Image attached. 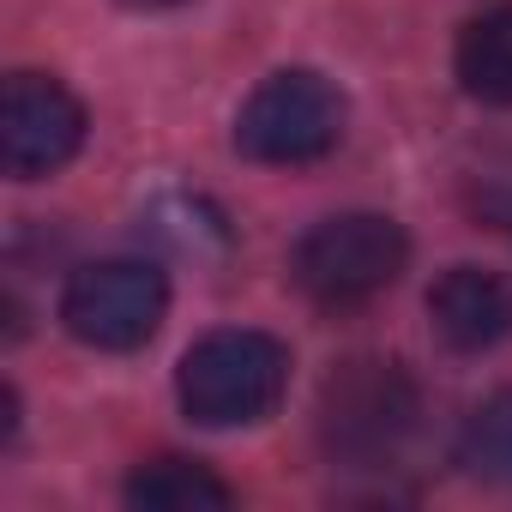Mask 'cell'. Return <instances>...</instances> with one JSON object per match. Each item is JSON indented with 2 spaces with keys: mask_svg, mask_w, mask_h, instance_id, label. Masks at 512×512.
Returning <instances> with one entry per match:
<instances>
[{
  "mask_svg": "<svg viewBox=\"0 0 512 512\" xmlns=\"http://www.w3.org/2000/svg\"><path fill=\"white\" fill-rule=\"evenodd\" d=\"M127 7H145V13H157V7H181V0H127Z\"/></svg>",
  "mask_w": 512,
  "mask_h": 512,
  "instance_id": "11",
  "label": "cell"
},
{
  "mask_svg": "<svg viewBox=\"0 0 512 512\" xmlns=\"http://www.w3.org/2000/svg\"><path fill=\"white\" fill-rule=\"evenodd\" d=\"M338 133H344V97L308 67L272 73L235 115V151L272 169L320 163L338 145Z\"/></svg>",
  "mask_w": 512,
  "mask_h": 512,
  "instance_id": "4",
  "label": "cell"
},
{
  "mask_svg": "<svg viewBox=\"0 0 512 512\" xmlns=\"http://www.w3.org/2000/svg\"><path fill=\"white\" fill-rule=\"evenodd\" d=\"M404 260H410V235L392 217L344 211V217L314 223L296 241V284L320 308H362L398 284Z\"/></svg>",
  "mask_w": 512,
  "mask_h": 512,
  "instance_id": "3",
  "label": "cell"
},
{
  "mask_svg": "<svg viewBox=\"0 0 512 512\" xmlns=\"http://www.w3.org/2000/svg\"><path fill=\"white\" fill-rule=\"evenodd\" d=\"M85 145V103L43 73H13L0 97V163L13 181L55 175Z\"/></svg>",
  "mask_w": 512,
  "mask_h": 512,
  "instance_id": "6",
  "label": "cell"
},
{
  "mask_svg": "<svg viewBox=\"0 0 512 512\" xmlns=\"http://www.w3.org/2000/svg\"><path fill=\"white\" fill-rule=\"evenodd\" d=\"M290 386V350L266 332H211L181 356V410L205 428H241L278 410Z\"/></svg>",
  "mask_w": 512,
  "mask_h": 512,
  "instance_id": "1",
  "label": "cell"
},
{
  "mask_svg": "<svg viewBox=\"0 0 512 512\" xmlns=\"http://www.w3.org/2000/svg\"><path fill=\"white\" fill-rule=\"evenodd\" d=\"M458 464L482 482L512 488V392L482 398L458 428Z\"/></svg>",
  "mask_w": 512,
  "mask_h": 512,
  "instance_id": "10",
  "label": "cell"
},
{
  "mask_svg": "<svg viewBox=\"0 0 512 512\" xmlns=\"http://www.w3.org/2000/svg\"><path fill=\"white\" fill-rule=\"evenodd\" d=\"M229 500V482H217L199 458H151L127 476V506L139 512H217Z\"/></svg>",
  "mask_w": 512,
  "mask_h": 512,
  "instance_id": "8",
  "label": "cell"
},
{
  "mask_svg": "<svg viewBox=\"0 0 512 512\" xmlns=\"http://www.w3.org/2000/svg\"><path fill=\"white\" fill-rule=\"evenodd\" d=\"M428 320L464 356L494 350V344L512 338V284L494 278V272H482V266H452L428 290Z\"/></svg>",
  "mask_w": 512,
  "mask_h": 512,
  "instance_id": "7",
  "label": "cell"
},
{
  "mask_svg": "<svg viewBox=\"0 0 512 512\" xmlns=\"http://www.w3.org/2000/svg\"><path fill=\"white\" fill-rule=\"evenodd\" d=\"M458 79L476 103L512 109V7L482 13L458 37Z\"/></svg>",
  "mask_w": 512,
  "mask_h": 512,
  "instance_id": "9",
  "label": "cell"
},
{
  "mask_svg": "<svg viewBox=\"0 0 512 512\" xmlns=\"http://www.w3.org/2000/svg\"><path fill=\"white\" fill-rule=\"evenodd\" d=\"M169 314V284L145 260H97L67 278L61 320L91 350H139Z\"/></svg>",
  "mask_w": 512,
  "mask_h": 512,
  "instance_id": "5",
  "label": "cell"
},
{
  "mask_svg": "<svg viewBox=\"0 0 512 512\" xmlns=\"http://www.w3.org/2000/svg\"><path fill=\"white\" fill-rule=\"evenodd\" d=\"M422 398L398 362L362 356L320 386V446L338 464H392L416 434Z\"/></svg>",
  "mask_w": 512,
  "mask_h": 512,
  "instance_id": "2",
  "label": "cell"
}]
</instances>
